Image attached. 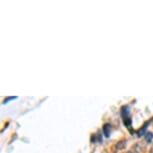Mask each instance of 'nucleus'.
Returning a JSON list of instances; mask_svg holds the SVG:
<instances>
[{
	"instance_id": "20e7f679",
	"label": "nucleus",
	"mask_w": 153,
	"mask_h": 153,
	"mask_svg": "<svg viewBox=\"0 0 153 153\" xmlns=\"http://www.w3.org/2000/svg\"><path fill=\"white\" fill-rule=\"evenodd\" d=\"M150 123V121H148V122H145V124L143 125V127H141V128L139 129V130L137 131V136L138 137H142V136H144V135L146 134V129H147V125Z\"/></svg>"
},
{
	"instance_id": "6e6552de",
	"label": "nucleus",
	"mask_w": 153,
	"mask_h": 153,
	"mask_svg": "<svg viewBox=\"0 0 153 153\" xmlns=\"http://www.w3.org/2000/svg\"><path fill=\"white\" fill-rule=\"evenodd\" d=\"M127 153H137L136 151H135V150H133V149H131V150H129V151L128 152H127Z\"/></svg>"
},
{
	"instance_id": "9d476101",
	"label": "nucleus",
	"mask_w": 153,
	"mask_h": 153,
	"mask_svg": "<svg viewBox=\"0 0 153 153\" xmlns=\"http://www.w3.org/2000/svg\"><path fill=\"white\" fill-rule=\"evenodd\" d=\"M151 122H152V123H153V119H152V120H151Z\"/></svg>"
},
{
	"instance_id": "423d86ee",
	"label": "nucleus",
	"mask_w": 153,
	"mask_h": 153,
	"mask_svg": "<svg viewBox=\"0 0 153 153\" xmlns=\"http://www.w3.org/2000/svg\"><path fill=\"white\" fill-rule=\"evenodd\" d=\"M144 138H145V142L147 144H150L152 142V140H153V133H152V132L147 131L146 134L144 135Z\"/></svg>"
},
{
	"instance_id": "f257e3e1",
	"label": "nucleus",
	"mask_w": 153,
	"mask_h": 153,
	"mask_svg": "<svg viewBox=\"0 0 153 153\" xmlns=\"http://www.w3.org/2000/svg\"><path fill=\"white\" fill-rule=\"evenodd\" d=\"M126 144H127V140H125V139H123V140L119 141V142L115 144V146L113 147L114 152L119 151V150H123V149L126 147Z\"/></svg>"
},
{
	"instance_id": "1a4fd4ad",
	"label": "nucleus",
	"mask_w": 153,
	"mask_h": 153,
	"mask_svg": "<svg viewBox=\"0 0 153 153\" xmlns=\"http://www.w3.org/2000/svg\"><path fill=\"white\" fill-rule=\"evenodd\" d=\"M149 153H153V144H152L151 148H150V151H149Z\"/></svg>"
},
{
	"instance_id": "f03ea898",
	"label": "nucleus",
	"mask_w": 153,
	"mask_h": 153,
	"mask_svg": "<svg viewBox=\"0 0 153 153\" xmlns=\"http://www.w3.org/2000/svg\"><path fill=\"white\" fill-rule=\"evenodd\" d=\"M132 149L135 150L137 153H144V150H145V145L142 144L141 142H138V143L135 144V145H133Z\"/></svg>"
},
{
	"instance_id": "39448f33",
	"label": "nucleus",
	"mask_w": 153,
	"mask_h": 153,
	"mask_svg": "<svg viewBox=\"0 0 153 153\" xmlns=\"http://www.w3.org/2000/svg\"><path fill=\"white\" fill-rule=\"evenodd\" d=\"M123 123H124V125H125L127 128L130 130V128H131V125H132V120H131V118L129 117V116H126V117H123Z\"/></svg>"
},
{
	"instance_id": "0eeeda50",
	"label": "nucleus",
	"mask_w": 153,
	"mask_h": 153,
	"mask_svg": "<svg viewBox=\"0 0 153 153\" xmlns=\"http://www.w3.org/2000/svg\"><path fill=\"white\" fill-rule=\"evenodd\" d=\"M13 99H16V97H8V98H5L4 101H3V103H7L9 100H13Z\"/></svg>"
},
{
	"instance_id": "7ed1b4c3",
	"label": "nucleus",
	"mask_w": 153,
	"mask_h": 153,
	"mask_svg": "<svg viewBox=\"0 0 153 153\" xmlns=\"http://www.w3.org/2000/svg\"><path fill=\"white\" fill-rule=\"evenodd\" d=\"M102 131H103V134H104L105 137H109L110 136V132H111V125L109 123H105L104 126L102 128Z\"/></svg>"
}]
</instances>
